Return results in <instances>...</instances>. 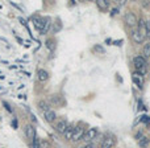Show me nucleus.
I'll return each instance as SVG.
<instances>
[{
    "label": "nucleus",
    "instance_id": "obj_1",
    "mask_svg": "<svg viewBox=\"0 0 150 148\" xmlns=\"http://www.w3.org/2000/svg\"><path fill=\"white\" fill-rule=\"evenodd\" d=\"M132 38L136 44H142L145 40V33L138 31V29H134V31H132Z\"/></svg>",
    "mask_w": 150,
    "mask_h": 148
},
{
    "label": "nucleus",
    "instance_id": "obj_2",
    "mask_svg": "<svg viewBox=\"0 0 150 148\" xmlns=\"http://www.w3.org/2000/svg\"><path fill=\"white\" fill-rule=\"evenodd\" d=\"M86 131L83 127H75V131H74V135H72L71 140L72 142H79V140H83V136H84Z\"/></svg>",
    "mask_w": 150,
    "mask_h": 148
},
{
    "label": "nucleus",
    "instance_id": "obj_3",
    "mask_svg": "<svg viewBox=\"0 0 150 148\" xmlns=\"http://www.w3.org/2000/svg\"><path fill=\"white\" fill-rule=\"evenodd\" d=\"M133 63L137 70H142L144 68H146V61H145V57L142 56H137L133 58Z\"/></svg>",
    "mask_w": 150,
    "mask_h": 148
},
{
    "label": "nucleus",
    "instance_id": "obj_4",
    "mask_svg": "<svg viewBox=\"0 0 150 148\" xmlns=\"http://www.w3.org/2000/svg\"><path fill=\"white\" fill-rule=\"evenodd\" d=\"M125 23H126V25L128 27H134L137 25V17L133 12H128L125 15Z\"/></svg>",
    "mask_w": 150,
    "mask_h": 148
},
{
    "label": "nucleus",
    "instance_id": "obj_5",
    "mask_svg": "<svg viewBox=\"0 0 150 148\" xmlns=\"http://www.w3.org/2000/svg\"><path fill=\"white\" fill-rule=\"evenodd\" d=\"M67 127H69V124H67V120L65 119H61L57 122L55 124V131L59 134H65V131L67 130Z\"/></svg>",
    "mask_w": 150,
    "mask_h": 148
},
{
    "label": "nucleus",
    "instance_id": "obj_6",
    "mask_svg": "<svg viewBox=\"0 0 150 148\" xmlns=\"http://www.w3.org/2000/svg\"><path fill=\"white\" fill-rule=\"evenodd\" d=\"M132 79H133V82L138 86V89L144 87V79H142V74H141V73H138V72L133 73V74H132Z\"/></svg>",
    "mask_w": 150,
    "mask_h": 148
},
{
    "label": "nucleus",
    "instance_id": "obj_7",
    "mask_svg": "<svg viewBox=\"0 0 150 148\" xmlns=\"http://www.w3.org/2000/svg\"><path fill=\"white\" fill-rule=\"evenodd\" d=\"M97 136V128H90L87 131V132L84 134V136H83V140L84 142H91L92 139H95Z\"/></svg>",
    "mask_w": 150,
    "mask_h": 148
},
{
    "label": "nucleus",
    "instance_id": "obj_8",
    "mask_svg": "<svg viewBox=\"0 0 150 148\" xmlns=\"http://www.w3.org/2000/svg\"><path fill=\"white\" fill-rule=\"evenodd\" d=\"M25 136L29 139V140H33L36 138V128L32 124H26L25 126Z\"/></svg>",
    "mask_w": 150,
    "mask_h": 148
},
{
    "label": "nucleus",
    "instance_id": "obj_9",
    "mask_svg": "<svg viewBox=\"0 0 150 148\" xmlns=\"http://www.w3.org/2000/svg\"><path fill=\"white\" fill-rule=\"evenodd\" d=\"M37 79L40 82H46L49 79V73L45 69H38L37 70Z\"/></svg>",
    "mask_w": 150,
    "mask_h": 148
},
{
    "label": "nucleus",
    "instance_id": "obj_10",
    "mask_svg": "<svg viewBox=\"0 0 150 148\" xmlns=\"http://www.w3.org/2000/svg\"><path fill=\"white\" fill-rule=\"evenodd\" d=\"M44 117H45V120H46V122L51 123V122H54V120H55L57 114H55V111L49 110V111H46V113H44Z\"/></svg>",
    "mask_w": 150,
    "mask_h": 148
},
{
    "label": "nucleus",
    "instance_id": "obj_11",
    "mask_svg": "<svg viewBox=\"0 0 150 148\" xmlns=\"http://www.w3.org/2000/svg\"><path fill=\"white\" fill-rule=\"evenodd\" d=\"M45 21H46V19H42V17H34V28L41 32L42 31V28H44V25H45Z\"/></svg>",
    "mask_w": 150,
    "mask_h": 148
},
{
    "label": "nucleus",
    "instance_id": "obj_12",
    "mask_svg": "<svg viewBox=\"0 0 150 148\" xmlns=\"http://www.w3.org/2000/svg\"><path fill=\"white\" fill-rule=\"evenodd\" d=\"M113 144H115V140L113 138H105L100 144V148H112Z\"/></svg>",
    "mask_w": 150,
    "mask_h": 148
},
{
    "label": "nucleus",
    "instance_id": "obj_13",
    "mask_svg": "<svg viewBox=\"0 0 150 148\" xmlns=\"http://www.w3.org/2000/svg\"><path fill=\"white\" fill-rule=\"evenodd\" d=\"M74 131H75V127H72V126H69V127H67V130H66L65 134H63L65 139H67V140H71L72 135H74Z\"/></svg>",
    "mask_w": 150,
    "mask_h": 148
},
{
    "label": "nucleus",
    "instance_id": "obj_14",
    "mask_svg": "<svg viewBox=\"0 0 150 148\" xmlns=\"http://www.w3.org/2000/svg\"><path fill=\"white\" fill-rule=\"evenodd\" d=\"M37 106H38V108H40V110H42L44 113H46V111L50 110V106H49V103H47L46 101H38Z\"/></svg>",
    "mask_w": 150,
    "mask_h": 148
},
{
    "label": "nucleus",
    "instance_id": "obj_15",
    "mask_svg": "<svg viewBox=\"0 0 150 148\" xmlns=\"http://www.w3.org/2000/svg\"><path fill=\"white\" fill-rule=\"evenodd\" d=\"M149 143H150V139L146 138V136H144L142 139H140V140H138V145H140L141 148H146L147 145H149Z\"/></svg>",
    "mask_w": 150,
    "mask_h": 148
},
{
    "label": "nucleus",
    "instance_id": "obj_16",
    "mask_svg": "<svg viewBox=\"0 0 150 148\" xmlns=\"http://www.w3.org/2000/svg\"><path fill=\"white\" fill-rule=\"evenodd\" d=\"M96 4H97V7H99L100 10H107L108 8V5H109V3L107 1V0H97L96 1Z\"/></svg>",
    "mask_w": 150,
    "mask_h": 148
},
{
    "label": "nucleus",
    "instance_id": "obj_17",
    "mask_svg": "<svg viewBox=\"0 0 150 148\" xmlns=\"http://www.w3.org/2000/svg\"><path fill=\"white\" fill-rule=\"evenodd\" d=\"M50 24H51V23H50V20H49V19H46L44 28H42V31H41V35H46L47 31H49V28H50Z\"/></svg>",
    "mask_w": 150,
    "mask_h": 148
},
{
    "label": "nucleus",
    "instance_id": "obj_18",
    "mask_svg": "<svg viewBox=\"0 0 150 148\" xmlns=\"http://www.w3.org/2000/svg\"><path fill=\"white\" fill-rule=\"evenodd\" d=\"M92 50L96 52V53H100V54H104V53H105V49H104V48L101 46V45H95Z\"/></svg>",
    "mask_w": 150,
    "mask_h": 148
},
{
    "label": "nucleus",
    "instance_id": "obj_19",
    "mask_svg": "<svg viewBox=\"0 0 150 148\" xmlns=\"http://www.w3.org/2000/svg\"><path fill=\"white\" fill-rule=\"evenodd\" d=\"M145 37H147L150 40V20H147L146 25H145Z\"/></svg>",
    "mask_w": 150,
    "mask_h": 148
},
{
    "label": "nucleus",
    "instance_id": "obj_20",
    "mask_svg": "<svg viewBox=\"0 0 150 148\" xmlns=\"http://www.w3.org/2000/svg\"><path fill=\"white\" fill-rule=\"evenodd\" d=\"M32 148H41V142L38 138H34L32 140Z\"/></svg>",
    "mask_w": 150,
    "mask_h": 148
},
{
    "label": "nucleus",
    "instance_id": "obj_21",
    "mask_svg": "<svg viewBox=\"0 0 150 148\" xmlns=\"http://www.w3.org/2000/svg\"><path fill=\"white\" fill-rule=\"evenodd\" d=\"M142 53L145 54V58H146V57H150V44H146V45H145Z\"/></svg>",
    "mask_w": 150,
    "mask_h": 148
},
{
    "label": "nucleus",
    "instance_id": "obj_22",
    "mask_svg": "<svg viewBox=\"0 0 150 148\" xmlns=\"http://www.w3.org/2000/svg\"><path fill=\"white\" fill-rule=\"evenodd\" d=\"M46 46L49 48L50 50H53V49H54V41L53 40H47L46 41Z\"/></svg>",
    "mask_w": 150,
    "mask_h": 148
},
{
    "label": "nucleus",
    "instance_id": "obj_23",
    "mask_svg": "<svg viewBox=\"0 0 150 148\" xmlns=\"http://www.w3.org/2000/svg\"><path fill=\"white\" fill-rule=\"evenodd\" d=\"M3 104H4V107H5V110L8 111V113H12V108H11V106H9L8 102H3Z\"/></svg>",
    "mask_w": 150,
    "mask_h": 148
},
{
    "label": "nucleus",
    "instance_id": "obj_24",
    "mask_svg": "<svg viewBox=\"0 0 150 148\" xmlns=\"http://www.w3.org/2000/svg\"><path fill=\"white\" fill-rule=\"evenodd\" d=\"M141 120H142L144 123H146V124H150V118L146 117V115H145V117H142V119H141Z\"/></svg>",
    "mask_w": 150,
    "mask_h": 148
},
{
    "label": "nucleus",
    "instance_id": "obj_25",
    "mask_svg": "<svg viewBox=\"0 0 150 148\" xmlns=\"http://www.w3.org/2000/svg\"><path fill=\"white\" fill-rule=\"evenodd\" d=\"M142 138H144V134L141 132V131L136 134V139H137V140H140V139H142Z\"/></svg>",
    "mask_w": 150,
    "mask_h": 148
},
{
    "label": "nucleus",
    "instance_id": "obj_26",
    "mask_svg": "<svg viewBox=\"0 0 150 148\" xmlns=\"http://www.w3.org/2000/svg\"><path fill=\"white\" fill-rule=\"evenodd\" d=\"M82 148H97L95 144H92V143H88L87 145H84V147H82Z\"/></svg>",
    "mask_w": 150,
    "mask_h": 148
},
{
    "label": "nucleus",
    "instance_id": "obj_27",
    "mask_svg": "<svg viewBox=\"0 0 150 148\" xmlns=\"http://www.w3.org/2000/svg\"><path fill=\"white\" fill-rule=\"evenodd\" d=\"M142 7H145V8H150V1H146V3H142Z\"/></svg>",
    "mask_w": 150,
    "mask_h": 148
},
{
    "label": "nucleus",
    "instance_id": "obj_28",
    "mask_svg": "<svg viewBox=\"0 0 150 148\" xmlns=\"http://www.w3.org/2000/svg\"><path fill=\"white\" fill-rule=\"evenodd\" d=\"M117 13H119V10H117V8H115V10H112L111 15H112V16H115V15H117Z\"/></svg>",
    "mask_w": 150,
    "mask_h": 148
},
{
    "label": "nucleus",
    "instance_id": "obj_29",
    "mask_svg": "<svg viewBox=\"0 0 150 148\" xmlns=\"http://www.w3.org/2000/svg\"><path fill=\"white\" fill-rule=\"evenodd\" d=\"M29 115H30V119L33 120V122H37V118H36L34 115H33V114H32V113H29Z\"/></svg>",
    "mask_w": 150,
    "mask_h": 148
},
{
    "label": "nucleus",
    "instance_id": "obj_30",
    "mask_svg": "<svg viewBox=\"0 0 150 148\" xmlns=\"http://www.w3.org/2000/svg\"><path fill=\"white\" fill-rule=\"evenodd\" d=\"M19 20H20V21H21V24H24V25H25V24H26V21H25V20H24V19H22V17H20V19H19Z\"/></svg>",
    "mask_w": 150,
    "mask_h": 148
}]
</instances>
